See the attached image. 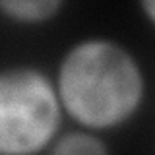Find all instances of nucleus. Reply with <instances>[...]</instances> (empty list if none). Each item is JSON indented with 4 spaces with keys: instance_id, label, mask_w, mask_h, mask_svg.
<instances>
[{
    "instance_id": "nucleus-1",
    "label": "nucleus",
    "mask_w": 155,
    "mask_h": 155,
    "mask_svg": "<svg viewBox=\"0 0 155 155\" xmlns=\"http://www.w3.org/2000/svg\"><path fill=\"white\" fill-rule=\"evenodd\" d=\"M66 120L101 136L130 124L145 105L147 76L124 43L103 35L74 41L52 72Z\"/></svg>"
},
{
    "instance_id": "nucleus-2",
    "label": "nucleus",
    "mask_w": 155,
    "mask_h": 155,
    "mask_svg": "<svg viewBox=\"0 0 155 155\" xmlns=\"http://www.w3.org/2000/svg\"><path fill=\"white\" fill-rule=\"evenodd\" d=\"M64 120L52 74L35 64L0 68V155L48 151Z\"/></svg>"
},
{
    "instance_id": "nucleus-3",
    "label": "nucleus",
    "mask_w": 155,
    "mask_h": 155,
    "mask_svg": "<svg viewBox=\"0 0 155 155\" xmlns=\"http://www.w3.org/2000/svg\"><path fill=\"white\" fill-rule=\"evenodd\" d=\"M66 0H0V18L19 27H41L62 12Z\"/></svg>"
},
{
    "instance_id": "nucleus-4",
    "label": "nucleus",
    "mask_w": 155,
    "mask_h": 155,
    "mask_svg": "<svg viewBox=\"0 0 155 155\" xmlns=\"http://www.w3.org/2000/svg\"><path fill=\"white\" fill-rule=\"evenodd\" d=\"M110 147L107 143L105 136L91 132L85 128H70V130H62L56 136V140L52 142V145L48 147V153H56V155H66V153H87V155H101V153H109Z\"/></svg>"
},
{
    "instance_id": "nucleus-5",
    "label": "nucleus",
    "mask_w": 155,
    "mask_h": 155,
    "mask_svg": "<svg viewBox=\"0 0 155 155\" xmlns=\"http://www.w3.org/2000/svg\"><path fill=\"white\" fill-rule=\"evenodd\" d=\"M138 6L145 21L155 29V0H138Z\"/></svg>"
}]
</instances>
